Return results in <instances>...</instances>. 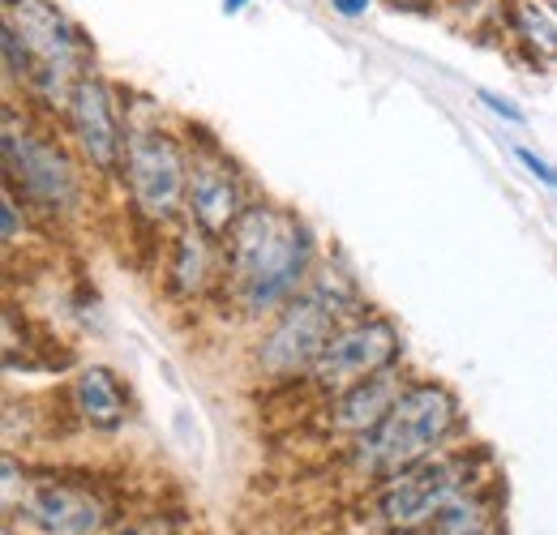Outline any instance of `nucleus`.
<instances>
[{"mask_svg":"<svg viewBox=\"0 0 557 535\" xmlns=\"http://www.w3.org/2000/svg\"><path fill=\"white\" fill-rule=\"evenodd\" d=\"M318 270V240L300 214L275 201H249L236 227L223 236V291L227 304L249 318H275L296 300Z\"/></svg>","mask_w":557,"mask_h":535,"instance_id":"obj_1","label":"nucleus"},{"mask_svg":"<svg viewBox=\"0 0 557 535\" xmlns=\"http://www.w3.org/2000/svg\"><path fill=\"white\" fill-rule=\"evenodd\" d=\"M463 428L459 395L442 382H408L391 411L348 446V468L364 484H382L399 471L433 459Z\"/></svg>","mask_w":557,"mask_h":535,"instance_id":"obj_2","label":"nucleus"},{"mask_svg":"<svg viewBox=\"0 0 557 535\" xmlns=\"http://www.w3.org/2000/svg\"><path fill=\"white\" fill-rule=\"evenodd\" d=\"M360 313H364V300L348 274L331 266L313 270L309 287L296 300H287L271 318V326L262 331L258 347H253V373L267 382L309 377V369L318 364V356L326 351L335 331L348 326Z\"/></svg>","mask_w":557,"mask_h":535,"instance_id":"obj_3","label":"nucleus"},{"mask_svg":"<svg viewBox=\"0 0 557 535\" xmlns=\"http://www.w3.org/2000/svg\"><path fill=\"white\" fill-rule=\"evenodd\" d=\"M488 468L493 463L485 450H437L433 459H424L417 468L382 480L377 497H373V514L391 535L420 532V527L437 523L446 510H455L459 501L485 493L493 480Z\"/></svg>","mask_w":557,"mask_h":535,"instance_id":"obj_4","label":"nucleus"},{"mask_svg":"<svg viewBox=\"0 0 557 535\" xmlns=\"http://www.w3.org/2000/svg\"><path fill=\"white\" fill-rule=\"evenodd\" d=\"M0 150H4V185L30 210H39L44 219H70L82 210L86 201L82 159H73L48 129H35L13 99H4L0 108Z\"/></svg>","mask_w":557,"mask_h":535,"instance_id":"obj_5","label":"nucleus"},{"mask_svg":"<svg viewBox=\"0 0 557 535\" xmlns=\"http://www.w3.org/2000/svg\"><path fill=\"white\" fill-rule=\"evenodd\" d=\"M4 22L22 35L30 52L26 99H35L44 112L65 116L73 86L95 69V48L86 30L57 0H4Z\"/></svg>","mask_w":557,"mask_h":535,"instance_id":"obj_6","label":"nucleus"},{"mask_svg":"<svg viewBox=\"0 0 557 535\" xmlns=\"http://www.w3.org/2000/svg\"><path fill=\"white\" fill-rule=\"evenodd\" d=\"M121 181L146 227L181 223L189 214V141L163 125H129Z\"/></svg>","mask_w":557,"mask_h":535,"instance_id":"obj_7","label":"nucleus"},{"mask_svg":"<svg viewBox=\"0 0 557 535\" xmlns=\"http://www.w3.org/2000/svg\"><path fill=\"white\" fill-rule=\"evenodd\" d=\"M9 519L35 535H108L116 527V501L77 475H35L4 506Z\"/></svg>","mask_w":557,"mask_h":535,"instance_id":"obj_8","label":"nucleus"},{"mask_svg":"<svg viewBox=\"0 0 557 535\" xmlns=\"http://www.w3.org/2000/svg\"><path fill=\"white\" fill-rule=\"evenodd\" d=\"M65 129L82 159L86 172H95L99 181H116L125 172V150H129V121L121 116V99L116 86L103 73H86L70 95L65 108Z\"/></svg>","mask_w":557,"mask_h":535,"instance_id":"obj_9","label":"nucleus"},{"mask_svg":"<svg viewBox=\"0 0 557 535\" xmlns=\"http://www.w3.org/2000/svg\"><path fill=\"white\" fill-rule=\"evenodd\" d=\"M404 360V335L395 322L377 318V313H360L351 318L348 326H339L335 338L326 343V351L318 356V364L309 369V386L322 395V399H339L344 390L360 386L364 377L391 369Z\"/></svg>","mask_w":557,"mask_h":535,"instance_id":"obj_10","label":"nucleus"},{"mask_svg":"<svg viewBox=\"0 0 557 535\" xmlns=\"http://www.w3.org/2000/svg\"><path fill=\"white\" fill-rule=\"evenodd\" d=\"M249 206L240 167L210 134L189 137V223H198L214 240H223Z\"/></svg>","mask_w":557,"mask_h":535,"instance_id":"obj_11","label":"nucleus"},{"mask_svg":"<svg viewBox=\"0 0 557 535\" xmlns=\"http://www.w3.org/2000/svg\"><path fill=\"white\" fill-rule=\"evenodd\" d=\"M168 291L176 300H202L223 283V240H214L198 223H181V232L168 240Z\"/></svg>","mask_w":557,"mask_h":535,"instance_id":"obj_12","label":"nucleus"},{"mask_svg":"<svg viewBox=\"0 0 557 535\" xmlns=\"http://www.w3.org/2000/svg\"><path fill=\"white\" fill-rule=\"evenodd\" d=\"M404 386H408V377H404V369L399 364H391V369H382V373H373V377H364L360 386H351L344 390L339 399H331V433H339V437H360V433H369L386 411H391V402L404 395Z\"/></svg>","mask_w":557,"mask_h":535,"instance_id":"obj_13","label":"nucleus"},{"mask_svg":"<svg viewBox=\"0 0 557 535\" xmlns=\"http://www.w3.org/2000/svg\"><path fill=\"white\" fill-rule=\"evenodd\" d=\"M70 402L73 411H77V420L90 424V428H99V433H112V428H121L129 420V390L103 364H86L73 377Z\"/></svg>","mask_w":557,"mask_h":535,"instance_id":"obj_14","label":"nucleus"},{"mask_svg":"<svg viewBox=\"0 0 557 535\" xmlns=\"http://www.w3.org/2000/svg\"><path fill=\"white\" fill-rule=\"evenodd\" d=\"M506 22H510V30L519 35V43L536 57V65H541V61H557V13L549 9V0H545V4H536V0H515V4L506 9Z\"/></svg>","mask_w":557,"mask_h":535,"instance_id":"obj_15","label":"nucleus"},{"mask_svg":"<svg viewBox=\"0 0 557 535\" xmlns=\"http://www.w3.org/2000/svg\"><path fill=\"white\" fill-rule=\"evenodd\" d=\"M0 52H4V86L26 95V86H30V52H26L22 35H17L9 22H4V30H0Z\"/></svg>","mask_w":557,"mask_h":535,"instance_id":"obj_16","label":"nucleus"},{"mask_svg":"<svg viewBox=\"0 0 557 535\" xmlns=\"http://www.w3.org/2000/svg\"><path fill=\"white\" fill-rule=\"evenodd\" d=\"M26 236V214H22V201L17 194L4 185V206H0V240H4V253H13Z\"/></svg>","mask_w":557,"mask_h":535,"instance_id":"obj_17","label":"nucleus"},{"mask_svg":"<svg viewBox=\"0 0 557 535\" xmlns=\"http://www.w3.org/2000/svg\"><path fill=\"white\" fill-rule=\"evenodd\" d=\"M515 159H519V163H523V167H528L545 189H554L557 194V167L549 163V159H541V154H536V150H528V146H515Z\"/></svg>","mask_w":557,"mask_h":535,"instance_id":"obj_18","label":"nucleus"},{"mask_svg":"<svg viewBox=\"0 0 557 535\" xmlns=\"http://www.w3.org/2000/svg\"><path fill=\"white\" fill-rule=\"evenodd\" d=\"M476 99L485 103L493 116H502L506 125H523V121H528V116H523V108H515V103H510L506 95H497V90H476Z\"/></svg>","mask_w":557,"mask_h":535,"instance_id":"obj_19","label":"nucleus"},{"mask_svg":"<svg viewBox=\"0 0 557 535\" xmlns=\"http://www.w3.org/2000/svg\"><path fill=\"white\" fill-rule=\"evenodd\" d=\"M112 535H176V523L172 519H141L129 527H116Z\"/></svg>","mask_w":557,"mask_h":535,"instance_id":"obj_20","label":"nucleus"},{"mask_svg":"<svg viewBox=\"0 0 557 535\" xmlns=\"http://www.w3.org/2000/svg\"><path fill=\"white\" fill-rule=\"evenodd\" d=\"M326 4H331V13H339V17L356 22V17H364V13H369V4H373V0H326Z\"/></svg>","mask_w":557,"mask_h":535,"instance_id":"obj_21","label":"nucleus"},{"mask_svg":"<svg viewBox=\"0 0 557 535\" xmlns=\"http://www.w3.org/2000/svg\"><path fill=\"white\" fill-rule=\"evenodd\" d=\"M391 9H399V13H424L433 0H386Z\"/></svg>","mask_w":557,"mask_h":535,"instance_id":"obj_22","label":"nucleus"},{"mask_svg":"<svg viewBox=\"0 0 557 535\" xmlns=\"http://www.w3.org/2000/svg\"><path fill=\"white\" fill-rule=\"evenodd\" d=\"M249 0H223V13H240Z\"/></svg>","mask_w":557,"mask_h":535,"instance_id":"obj_23","label":"nucleus"},{"mask_svg":"<svg viewBox=\"0 0 557 535\" xmlns=\"http://www.w3.org/2000/svg\"><path fill=\"white\" fill-rule=\"evenodd\" d=\"M485 535H497V532H485Z\"/></svg>","mask_w":557,"mask_h":535,"instance_id":"obj_24","label":"nucleus"}]
</instances>
